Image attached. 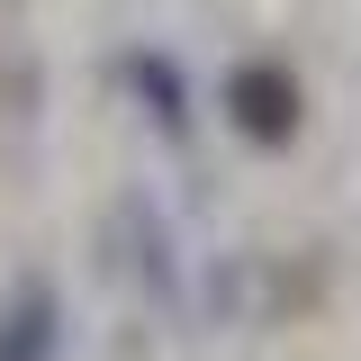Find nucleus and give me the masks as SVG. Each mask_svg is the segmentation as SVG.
<instances>
[{"label": "nucleus", "mask_w": 361, "mask_h": 361, "mask_svg": "<svg viewBox=\"0 0 361 361\" xmlns=\"http://www.w3.org/2000/svg\"><path fill=\"white\" fill-rule=\"evenodd\" d=\"M217 99H226V118H235L244 145H289L298 118H307V109H298V73H289L280 54H244V63L226 73Z\"/></svg>", "instance_id": "obj_1"}, {"label": "nucleus", "mask_w": 361, "mask_h": 361, "mask_svg": "<svg viewBox=\"0 0 361 361\" xmlns=\"http://www.w3.org/2000/svg\"><path fill=\"white\" fill-rule=\"evenodd\" d=\"M127 82H135V99L154 109V127L180 145V135H190V82H180V63L163 54V45H135V54H127Z\"/></svg>", "instance_id": "obj_2"}]
</instances>
